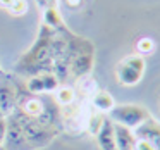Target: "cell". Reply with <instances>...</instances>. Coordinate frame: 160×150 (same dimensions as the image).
I'll list each match as a JSON object with an SVG mask.
<instances>
[{"mask_svg": "<svg viewBox=\"0 0 160 150\" xmlns=\"http://www.w3.org/2000/svg\"><path fill=\"white\" fill-rule=\"evenodd\" d=\"M12 114L18 117L19 124H21L24 136L28 140V145L33 148H40V147H45L52 142L57 136V129L53 126H43L42 122H38L36 119L29 117V116L22 114L19 109H16Z\"/></svg>", "mask_w": 160, "mask_h": 150, "instance_id": "cell-1", "label": "cell"}, {"mask_svg": "<svg viewBox=\"0 0 160 150\" xmlns=\"http://www.w3.org/2000/svg\"><path fill=\"white\" fill-rule=\"evenodd\" d=\"M146 71V60L139 54H129L115 66V76L122 86H134L143 80Z\"/></svg>", "mask_w": 160, "mask_h": 150, "instance_id": "cell-2", "label": "cell"}, {"mask_svg": "<svg viewBox=\"0 0 160 150\" xmlns=\"http://www.w3.org/2000/svg\"><path fill=\"white\" fill-rule=\"evenodd\" d=\"M152 117L150 111L143 105L138 104H122V105H115L110 111V119L115 122L128 126V128L134 129L141 124L145 119Z\"/></svg>", "mask_w": 160, "mask_h": 150, "instance_id": "cell-3", "label": "cell"}, {"mask_svg": "<svg viewBox=\"0 0 160 150\" xmlns=\"http://www.w3.org/2000/svg\"><path fill=\"white\" fill-rule=\"evenodd\" d=\"M95 64V49L81 50L69 57V74L76 80L90 76Z\"/></svg>", "mask_w": 160, "mask_h": 150, "instance_id": "cell-4", "label": "cell"}, {"mask_svg": "<svg viewBox=\"0 0 160 150\" xmlns=\"http://www.w3.org/2000/svg\"><path fill=\"white\" fill-rule=\"evenodd\" d=\"M12 117L7 121V131H5V138H4V148H26L28 145V140L24 136L21 124H19L18 117L14 114H11Z\"/></svg>", "mask_w": 160, "mask_h": 150, "instance_id": "cell-5", "label": "cell"}, {"mask_svg": "<svg viewBox=\"0 0 160 150\" xmlns=\"http://www.w3.org/2000/svg\"><path fill=\"white\" fill-rule=\"evenodd\" d=\"M134 135H136V138L148 140L153 148L160 150V122L153 116L145 119L138 128H134Z\"/></svg>", "mask_w": 160, "mask_h": 150, "instance_id": "cell-6", "label": "cell"}, {"mask_svg": "<svg viewBox=\"0 0 160 150\" xmlns=\"http://www.w3.org/2000/svg\"><path fill=\"white\" fill-rule=\"evenodd\" d=\"M18 109L29 117H38L45 111V104H43L42 98H38V95L29 93V95H21L18 98Z\"/></svg>", "mask_w": 160, "mask_h": 150, "instance_id": "cell-7", "label": "cell"}, {"mask_svg": "<svg viewBox=\"0 0 160 150\" xmlns=\"http://www.w3.org/2000/svg\"><path fill=\"white\" fill-rule=\"evenodd\" d=\"M114 135H115V148L119 150H131L134 148L136 135L131 128L114 121Z\"/></svg>", "mask_w": 160, "mask_h": 150, "instance_id": "cell-8", "label": "cell"}, {"mask_svg": "<svg viewBox=\"0 0 160 150\" xmlns=\"http://www.w3.org/2000/svg\"><path fill=\"white\" fill-rule=\"evenodd\" d=\"M98 147L103 150H115V135H114V121L110 117H105L102 122L98 133L95 135Z\"/></svg>", "mask_w": 160, "mask_h": 150, "instance_id": "cell-9", "label": "cell"}, {"mask_svg": "<svg viewBox=\"0 0 160 150\" xmlns=\"http://www.w3.org/2000/svg\"><path fill=\"white\" fill-rule=\"evenodd\" d=\"M43 24L57 33L67 31L66 24H64V18L60 14V11L57 9V5H48V7L43 9Z\"/></svg>", "mask_w": 160, "mask_h": 150, "instance_id": "cell-10", "label": "cell"}, {"mask_svg": "<svg viewBox=\"0 0 160 150\" xmlns=\"http://www.w3.org/2000/svg\"><path fill=\"white\" fill-rule=\"evenodd\" d=\"M18 109V93L7 85H0V111L7 117Z\"/></svg>", "mask_w": 160, "mask_h": 150, "instance_id": "cell-11", "label": "cell"}, {"mask_svg": "<svg viewBox=\"0 0 160 150\" xmlns=\"http://www.w3.org/2000/svg\"><path fill=\"white\" fill-rule=\"evenodd\" d=\"M90 104H91V107H93L95 111L102 112V114L110 112L112 109L115 107L114 97H112L108 91H105V90H95L93 95L90 97Z\"/></svg>", "mask_w": 160, "mask_h": 150, "instance_id": "cell-12", "label": "cell"}, {"mask_svg": "<svg viewBox=\"0 0 160 150\" xmlns=\"http://www.w3.org/2000/svg\"><path fill=\"white\" fill-rule=\"evenodd\" d=\"M53 93H55L53 100L60 107H71L76 100V88L69 86V85H59Z\"/></svg>", "mask_w": 160, "mask_h": 150, "instance_id": "cell-13", "label": "cell"}, {"mask_svg": "<svg viewBox=\"0 0 160 150\" xmlns=\"http://www.w3.org/2000/svg\"><path fill=\"white\" fill-rule=\"evenodd\" d=\"M26 90H28V93H33V95L47 93L45 74L40 71V73H35L33 76H29V80L26 81Z\"/></svg>", "mask_w": 160, "mask_h": 150, "instance_id": "cell-14", "label": "cell"}, {"mask_svg": "<svg viewBox=\"0 0 160 150\" xmlns=\"http://www.w3.org/2000/svg\"><path fill=\"white\" fill-rule=\"evenodd\" d=\"M103 116H102V112H98V111H95L93 109V112H91L90 116H88V119H86V129H88V133L90 135H97L98 133V129H100V126H102V122H103Z\"/></svg>", "mask_w": 160, "mask_h": 150, "instance_id": "cell-15", "label": "cell"}, {"mask_svg": "<svg viewBox=\"0 0 160 150\" xmlns=\"http://www.w3.org/2000/svg\"><path fill=\"white\" fill-rule=\"evenodd\" d=\"M136 49V54H139V55H150V54L155 52V42H153L152 38H148V36H143V38H139L138 42H136L134 45Z\"/></svg>", "mask_w": 160, "mask_h": 150, "instance_id": "cell-16", "label": "cell"}, {"mask_svg": "<svg viewBox=\"0 0 160 150\" xmlns=\"http://www.w3.org/2000/svg\"><path fill=\"white\" fill-rule=\"evenodd\" d=\"M28 11H29L28 0H14L11 4V7L7 9V12L11 16H14V18H21V16L28 14Z\"/></svg>", "mask_w": 160, "mask_h": 150, "instance_id": "cell-17", "label": "cell"}, {"mask_svg": "<svg viewBox=\"0 0 160 150\" xmlns=\"http://www.w3.org/2000/svg\"><path fill=\"white\" fill-rule=\"evenodd\" d=\"M5 131H7V119H5V117H2V119H0V147L4 145Z\"/></svg>", "mask_w": 160, "mask_h": 150, "instance_id": "cell-18", "label": "cell"}, {"mask_svg": "<svg viewBox=\"0 0 160 150\" xmlns=\"http://www.w3.org/2000/svg\"><path fill=\"white\" fill-rule=\"evenodd\" d=\"M57 2H59V0H38V5L40 7L43 5V9H45V7H48V5H57Z\"/></svg>", "mask_w": 160, "mask_h": 150, "instance_id": "cell-19", "label": "cell"}, {"mask_svg": "<svg viewBox=\"0 0 160 150\" xmlns=\"http://www.w3.org/2000/svg\"><path fill=\"white\" fill-rule=\"evenodd\" d=\"M12 2H14V0H0V7L4 9V11H7V9L11 7Z\"/></svg>", "mask_w": 160, "mask_h": 150, "instance_id": "cell-20", "label": "cell"}, {"mask_svg": "<svg viewBox=\"0 0 160 150\" xmlns=\"http://www.w3.org/2000/svg\"><path fill=\"white\" fill-rule=\"evenodd\" d=\"M66 2H67V5H69V7H78L81 0H66Z\"/></svg>", "mask_w": 160, "mask_h": 150, "instance_id": "cell-21", "label": "cell"}, {"mask_svg": "<svg viewBox=\"0 0 160 150\" xmlns=\"http://www.w3.org/2000/svg\"><path fill=\"white\" fill-rule=\"evenodd\" d=\"M2 117H5V116H4V114H2V111H0V119H2Z\"/></svg>", "mask_w": 160, "mask_h": 150, "instance_id": "cell-22", "label": "cell"}]
</instances>
